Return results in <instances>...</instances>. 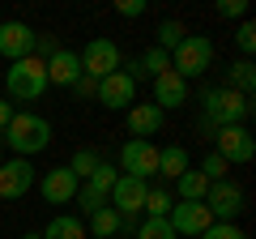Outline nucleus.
I'll return each mask as SVG.
<instances>
[{
  "mask_svg": "<svg viewBox=\"0 0 256 239\" xmlns=\"http://www.w3.org/2000/svg\"><path fill=\"white\" fill-rule=\"evenodd\" d=\"M171 205H175V196L166 192V188H150L141 210H146V218H166V214H171Z\"/></svg>",
  "mask_w": 256,
  "mask_h": 239,
  "instance_id": "24",
  "label": "nucleus"
},
{
  "mask_svg": "<svg viewBox=\"0 0 256 239\" xmlns=\"http://www.w3.org/2000/svg\"><path fill=\"white\" fill-rule=\"evenodd\" d=\"M120 175H132V180H150V175H158V146H154V141L132 137L124 150H120Z\"/></svg>",
  "mask_w": 256,
  "mask_h": 239,
  "instance_id": "6",
  "label": "nucleus"
},
{
  "mask_svg": "<svg viewBox=\"0 0 256 239\" xmlns=\"http://www.w3.org/2000/svg\"><path fill=\"white\" fill-rule=\"evenodd\" d=\"M146 192H150L146 180H132V175H120V180H116L107 205L120 214V222H124L120 230H137V214H141V205H146Z\"/></svg>",
  "mask_w": 256,
  "mask_h": 239,
  "instance_id": "5",
  "label": "nucleus"
},
{
  "mask_svg": "<svg viewBox=\"0 0 256 239\" xmlns=\"http://www.w3.org/2000/svg\"><path fill=\"white\" fill-rule=\"evenodd\" d=\"M166 222H171L175 235H188V239H201L205 230L214 226L210 210H205V201H175L171 214H166Z\"/></svg>",
  "mask_w": 256,
  "mask_h": 239,
  "instance_id": "7",
  "label": "nucleus"
},
{
  "mask_svg": "<svg viewBox=\"0 0 256 239\" xmlns=\"http://www.w3.org/2000/svg\"><path fill=\"white\" fill-rule=\"evenodd\" d=\"M34 43H38V34L26 26V22H0V56H4L9 64L34 56Z\"/></svg>",
  "mask_w": 256,
  "mask_h": 239,
  "instance_id": "12",
  "label": "nucleus"
},
{
  "mask_svg": "<svg viewBox=\"0 0 256 239\" xmlns=\"http://www.w3.org/2000/svg\"><path fill=\"white\" fill-rule=\"evenodd\" d=\"M158 128H162V111H158L154 102H132V107H128V132H132V137L150 141Z\"/></svg>",
  "mask_w": 256,
  "mask_h": 239,
  "instance_id": "17",
  "label": "nucleus"
},
{
  "mask_svg": "<svg viewBox=\"0 0 256 239\" xmlns=\"http://www.w3.org/2000/svg\"><path fill=\"white\" fill-rule=\"evenodd\" d=\"M73 90H77V94H94V90H98V82H90V77H77Z\"/></svg>",
  "mask_w": 256,
  "mask_h": 239,
  "instance_id": "35",
  "label": "nucleus"
},
{
  "mask_svg": "<svg viewBox=\"0 0 256 239\" xmlns=\"http://www.w3.org/2000/svg\"><path fill=\"white\" fill-rule=\"evenodd\" d=\"M188 102V82H184L175 68H166V73L154 77V107L166 111V107H184Z\"/></svg>",
  "mask_w": 256,
  "mask_h": 239,
  "instance_id": "16",
  "label": "nucleus"
},
{
  "mask_svg": "<svg viewBox=\"0 0 256 239\" xmlns=\"http://www.w3.org/2000/svg\"><path fill=\"white\" fill-rule=\"evenodd\" d=\"M201 239H248V235H244V230L235 226V222H214V226L205 230Z\"/></svg>",
  "mask_w": 256,
  "mask_h": 239,
  "instance_id": "30",
  "label": "nucleus"
},
{
  "mask_svg": "<svg viewBox=\"0 0 256 239\" xmlns=\"http://www.w3.org/2000/svg\"><path fill=\"white\" fill-rule=\"evenodd\" d=\"M4 146L13 150L18 158H30V154H43L52 146V124L34 111H13L9 128H4Z\"/></svg>",
  "mask_w": 256,
  "mask_h": 239,
  "instance_id": "2",
  "label": "nucleus"
},
{
  "mask_svg": "<svg viewBox=\"0 0 256 239\" xmlns=\"http://www.w3.org/2000/svg\"><path fill=\"white\" fill-rule=\"evenodd\" d=\"M38 235L43 239H86V226L73 214H56V218L47 222V230H38Z\"/></svg>",
  "mask_w": 256,
  "mask_h": 239,
  "instance_id": "19",
  "label": "nucleus"
},
{
  "mask_svg": "<svg viewBox=\"0 0 256 239\" xmlns=\"http://www.w3.org/2000/svg\"><path fill=\"white\" fill-rule=\"evenodd\" d=\"M77 188H82V180H77L68 166H52V171L38 180V192H43L47 205H68L77 196Z\"/></svg>",
  "mask_w": 256,
  "mask_h": 239,
  "instance_id": "14",
  "label": "nucleus"
},
{
  "mask_svg": "<svg viewBox=\"0 0 256 239\" xmlns=\"http://www.w3.org/2000/svg\"><path fill=\"white\" fill-rule=\"evenodd\" d=\"M137 239H180V235L171 230V222H166V218H146L137 226Z\"/></svg>",
  "mask_w": 256,
  "mask_h": 239,
  "instance_id": "26",
  "label": "nucleus"
},
{
  "mask_svg": "<svg viewBox=\"0 0 256 239\" xmlns=\"http://www.w3.org/2000/svg\"><path fill=\"white\" fill-rule=\"evenodd\" d=\"M175 192H180V201H205V192H210V180H205L201 171H184L180 180H175Z\"/></svg>",
  "mask_w": 256,
  "mask_h": 239,
  "instance_id": "21",
  "label": "nucleus"
},
{
  "mask_svg": "<svg viewBox=\"0 0 256 239\" xmlns=\"http://www.w3.org/2000/svg\"><path fill=\"white\" fill-rule=\"evenodd\" d=\"M146 9H150L146 0H120V4H116V13H120V18H141Z\"/></svg>",
  "mask_w": 256,
  "mask_h": 239,
  "instance_id": "32",
  "label": "nucleus"
},
{
  "mask_svg": "<svg viewBox=\"0 0 256 239\" xmlns=\"http://www.w3.org/2000/svg\"><path fill=\"white\" fill-rule=\"evenodd\" d=\"M26 239H43V235H34V230H26Z\"/></svg>",
  "mask_w": 256,
  "mask_h": 239,
  "instance_id": "36",
  "label": "nucleus"
},
{
  "mask_svg": "<svg viewBox=\"0 0 256 239\" xmlns=\"http://www.w3.org/2000/svg\"><path fill=\"white\" fill-rule=\"evenodd\" d=\"M116 180H120V166H111V162H98L90 180H82V188H86V192H94V196H111Z\"/></svg>",
  "mask_w": 256,
  "mask_h": 239,
  "instance_id": "20",
  "label": "nucleus"
},
{
  "mask_svg": "<svg viewBox=\"0 0 256 239\" xmlns=\"http://www.w3.org/2000/svg\"><path fill=\"white\" fill-rule=\"evenodd\" d=\"M0 166H4V150H0Z\"/></svg>",
  "mask_w": 256,
  "mask_h": 239,
  "instance_id": "37",
  "label": "nucleus"
},
{
  "mask_svg": "<svg viewBox=\"0 0 256 239\" xmlns=\"http://www.w3.org/2000/svg\"><path fill=\"white\" fill-rule=\"evenodd\" d=\"M98 162H102V158L94 154V150H77V154H73V162H68V171H73L77 180H90V175H94V166H98Z\"/></svg>",
  "mask_w": 256,
  "mask_h": 239,
  "instance_id": "27",
  "label": "nucleus"
},
{
  "mask_svg": "<svg viewBox=\"0 0 256 239\" xmlns=\"http://www.w3.org/2000/svg\"><path fill=\"white\" fill-rule=\"evenodd\" d=\"M226 171H230V166L222 162L218 154H210V158H205V162H201V175H205V180H210V184H218V180H226Z\"/></svg>",
  "mask_w": 256,
  "mask_h": 239,
  "instance_id": "29",
  "label": "nucleus"
},
{
  "mask_svg": "<svg viewBox=\"0 0 256 239\" xmlns=\"http://www.w3.org/2000/svg\"><path fill=\"white\" fill-rule=\"evenodd\" d=\"M94 94H98L102 107L120 111V107H132V102H137V82H132L124 68H116L111 77H102V82H98V90H94Z\"/></svg>",
  "mask_w": 256,
  "mask_h": 239,
  "instance_id": "13",
  "label": "nucleus"
},
{
  "mask_svg": "<svg viewBox=\"0 0 256 239\" xmlns=\"http://www.w3.org/2000/svg\"><path fill=\"white\" fill-rule=\"evenodd\" d=\"M214 141H218L214 154H218L226 166L230 162H252V158H256V141H252V132H248L244 124H226V128H218Z\"/></svg>",
  "mask_w": 256,
  "mask_h": 239,
  "instance_id": "8",
  "label": "nucleus"
},
{
  "mask_svg": "<svg viewBox=\"0 0 256 239\" xmlns=\"http://www.w3.org/2000/svg\"><path fill=\"white\" fill-rule=\"evenodd\" d=\"M201 107H205V120H201L205 132H218V128H226V124H244V120L252 116V98L235 94L230 86H222V90H201Z\"/></svg>",
  "mask_w": 256,
  "mask_h": 239,
  "instance_id": "1",
  "label": "nucleus"
},
{
  "mask_svg": "<svg viewBox=\"0 0 256 239\" xmlns=\"http://www.w3.org/2000/svg\"><path fill=\"white\" fill-rule=\"evenodd\" d=\"M180 38H184V26H180V22H162V26H158V47H162L166 56L180 47Z\"/></svg>",
  "mask_w": 256,
  "mask_h": 239,
  "instance_id": "28",
  "label": "nucleus"
},
{
  "mask_svg": "<svg viewBox=\"0 0 256 239\" xmlns=\"http://www.w3.org/2000/svg\"><path fill=\"white\" fill-rule=\"evenodd\" d=\"M210 64H214V43L205 34H184L180 47L171 52V68L184 77V82H188V77L210 73Z\"/></svg>",
  "mask_w": 256,
  "mask_h": 239,
  "instance_id": "4",
  "label": "nucleus"
},
{
  "mask_svg": "<svg viewBox=\"0 0 256 239\" xmlns=\"http://www.w3.org/2000/svg\"><path fill=\"white\" fill-rule=\"evenodd\" d=\"M34 188V166L30 158H9L0 166V201H22Z\"/></svg>",
  "mask_w": 256,
  "mask_h": 239,
  "instance_id": "11",
  "label": "nucleus"
},
{
  "mask_svg": "<svg viewBox=\"0 0 256 239\" xmlns=\"http://www.w3.org/2000/svg\"><path fill=\"white\" fill-rule=\"evenodd\" d=\"M248 13V0H222L218 4V18H244Z\"/></svg>",
  "mask_w": 256,
  "mask_h": 239,
  "instance_id": "33",
  "label": "nucleus"
},
{
  "mask_svg": "<svg viewBox=\"0 0 256 239\" xmlns=\"http://www.w3.org/2000/svg\"><path fill=\"white\" fill-rule=\"evenodd\" d=\"M4 90H9L13 102H34V98H43V90H47V60H38V56L13 60L9 73H4Z\"/></svg>",
  "mask_w": 256,
  "mask_h": 239,
  "instance_id": "3",
  "label": "nucleus"
},
{
  "mask_svg": "<svg viewBox=\"0 0 256 239\" xmlns=\"http://www.w3.org/2000/svg\"><path fill=\"white\" fill-rule=\"evenodd\" d=\"M9 120H13V102H9V98H0V132L9 128Z\"/></svg>",
  "mask_w": 256,
  "mask_h": 239,
  "instance_id": "34",
  "label": "nucleus"
},
{
  "mask_svg": "<svg viewBox=\"0 0 256 239\" xmlns=\"http://www.w3.org/2000/svg\"><path fill=\"white\" fill-rule=\"evenodd\" d=\"M230 90L244 94V98H252V90H256V64H252V60H239V64H235V73H230Z\"/></svg>",
  "mask_w": 256,
  "mask_h": 239,
  "instance_id": "23",
  "label": "nucleus"
},
{
  "mask_svg": "<svg viewBox=\"0 0 256 239\" xmlns=\"http://www.w3.org/2000/svg\"><path fill=\"white\" fill-rule=\"evenodd\" d=\"M77 77H82V56L60 47V52L47 60V86H60V90H73Z\"/></svg>",
  "mask_w": 256,
  "mask_h": 239,
  "instance_id": "15",
  "label": "nucleus"
},
{
  "mask_svg": "<svg viewBox=\"0 0 256 239\" xmlns=\"http://www.w3.org/2000/svg\"><path fill=\"white\" fill-rule=\"evenodd\" d=\"M120 226H124V222H120V214L111 210V205H102V210L90 214V230H94V239H111Z\"/></svg>",
  "mask_w": 256,
  "mask_h": 239,
  "instance_id": "22",
  "label": "nucleus"
},
{
  "mask_svg": "<svg viewBox=\"0 0 256 239\" xmlns=\"http://www.w3.org/2000/svg\"><path fill=\"white\" fill-rule=\"evenodd\" d=\"M235 43H239V52H248V56L256 52V26L252 22H244V26L235 30Z\"/></svg>",
  "mask_w": 256,
  "mask_h": 239,
  "instance_id": "31",
  "label": "nucleus"
},
{
  "mask_svg": "<svg viewBox=\"0 0 256 239\" xmlns=\"http://www.w3.org/2000/svg\"><path fill=\"white\" fill-rule=\"evenodd\" d=\"M205 210H210L214 222H235L239 214H244V188L230 184V180L210 184V192H205Z\"/></svg>",
  "mask_w": 256,
  "mask_h": 239,
  "instance_id": "9",
  "label": "nucleus"
},
{
  "mask_svg": "<svg viewBox=\"0 0 256 239\" xmlns=\"http://www.w3.org/2000/svg\"><path fill=\"white\" fill-rule=\"evenodd\" d=\"M82 56V77H90V82H102V77H111L120 68V47L111 43V38H94Z\"/></svg>",
  "mask_w": 256,
  "mask_h": 239,
  "instance_id": "10",
  "label": "nucleus"
},
{
  "mask_svg": "<svg viewBox=\"0 0 256 239\" xmlns=\"http://www.w3.org/2000/svg\"><path fill=\"white\" fill-rule=\"evenodd\" d=\"M184 171H188V150H184V146L158 150V175H162V180H180Z\"/></svg>",
  "mask_w": 256,
  "mask_h": 239,
  "instance_id": "18",
  "label": "nucleus"
},
{
  "mask_svg": "<svg viewBox=\"0 0 256 239\" xmlns=\"http://www.w3.org/2000/svg\"><path fill=\"white\" fill-rule=\"evenodd\" d=\"M141 68H146V77H150V82H154L158 73H166V68H171V56H166L162 47H150V52L141 56Z\"/></svg>",
  "mask_w": 256,
  "mask_h": 239,
  "instance_id": "25",
  "label": "nucleus"
}]
</instances>
